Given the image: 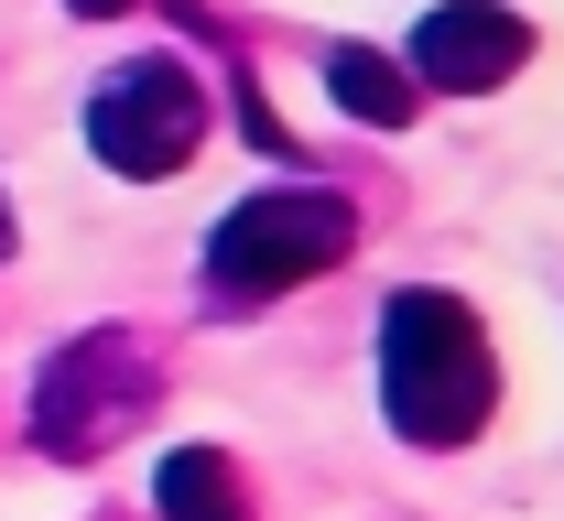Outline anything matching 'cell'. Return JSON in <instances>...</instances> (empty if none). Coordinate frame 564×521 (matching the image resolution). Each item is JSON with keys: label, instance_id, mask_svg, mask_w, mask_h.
<instances>
[{"label": "cell", "instance_id": "cell-8", "mask_svg": "<svg viewBox=\"0 0 564 521\" xmlns=\"http://www.w3.org/2000/svg\"><path fill=\"white\" fill-rule=\"evenodd\" d=\"M76 22H109V11H131V0H66Z\"/></svg>", "mask_w": 564, "mask_h": 521}, {"label": "cell", "instance_id": "cell-4", "mask_svg": "<svg viewBox=\"0 0 564 521\" xmlns=\"http://www.w3.org/2000/svg\"><path fill=\"white\" fill-rule=\"evenodd\" d=\"M196 142H207V87H196V66L131 55V66L98 76V98H87V152H98L109 174L163 185V174L196 163Z\"/></svg>", "mask_w": 564, "mask_h": 521}, {"label": "cell", "instance_id": "cell-7", "mask_svg": "<svg viewBox=\"0 0 564 521\" xmlns=\"http://www.w3.org/2000/svg\"><path fill=\"white\" fill-rule=\"evenodd\" d=\"M326 98H337L348 120H369V131H402L423 87L391 66V55H369V44H337V55H326Z\"/></svg>", "mask_w": 564, "mask_h": 521}, {"label": "cell", "instance_id": "cell-1", "mask_svg": "<svg viewBox=\"0 0 564 521\" xmlns=\"http://www.w3.org/2000/svg\"><path fill=\"white\" fill-rule=\"evenodd\" d=\"M499 402L489 326L434 283H402L380 304V413L402 446H467Z\"/></svg>", "mask_w": 564, "mask_h": 521}, {"label": "cell", "instance_id": "cell-3", "mask_svg": "<svg viewBox=\"0 0 564 521\" xmlns=\"http://www.w3.org/2000/svg\"><path fill=\"white\" fill-rule=\"evenodd\" d=\"M152 391H163V370H152V348H141L131 326H87L33 380V446L66 456V467L76 456H109L152 413Z\"/></svg>", "mask_w": 564, "mask_h": 521}, {"label": "cell", "instance_id": "cell-6", "mask_svg": "<svg viewBox=\"0 0 564 521\" xmlns=\"http://www.w3.org/2000/svg\"><path fill=\"white\" fill-rule=\"evenodd\" d=\"M152 511L163 521H250V489H239V467L217 446H174L152 467Z\"/></svg>", "mask_w": 564, "mask_h": 521}, {"label": "cell", "instance_id": "cell-9", "mask_svg": "<svg viewBox=\"0 0 564 521\" xmlns=\"http://www.w3.org/2000/svg\"><path fill=\"white\" fill-rule=\"evenodd\" d=\"M0 261H11V218H0Z\"/></svg>", "mask_w": 564, "mask_h": 521}, {"label": "cell", "instance_id": "cell-2", "mask_svg": "<svg viewBox=\"0 0 564 521\" xmlns=\"http://www.w3.org/2000/svg\"><path fill=\"white\" fill-rule=\"evenodd\" d=\"M358 250V207L337 185H272L250 207H228L207 239V294L228 304H272V294H304L315 272H337Z\"/></svg>", "mask_w": 564, "mask_h": 521}, {"label": "cell", "instance_id": "cell-5", "mask_svg": "<svg viewBox=\"0 0 564 521\" xmlns=\"http://www.w3.org/2000/svg\"><path fill=\"white\" fill-rule=\"evenodd\" d=\"M413 66H423V87L489 98V87H510V76L532 66V22L510 0H445V11L413 22Z\"/></svg>", "mask_w": 564, "mask_h": 521}]
</instances>
